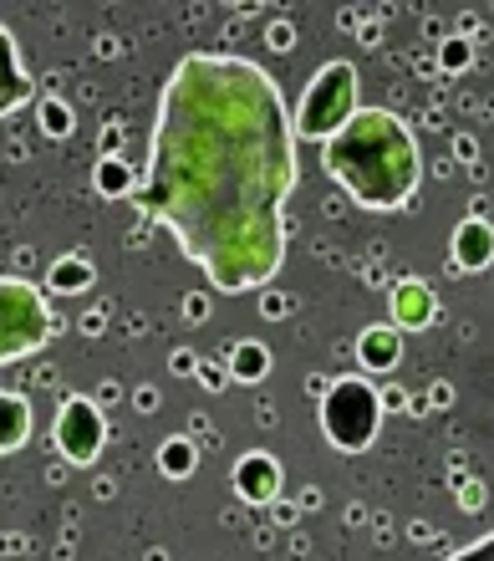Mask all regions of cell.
Masks as SVG:
<instances>
[{
	"mask_svg": "<svg viewBox=\"0 0 494 561\" xmlns=\"http://www.w3.org/2000/svg\"><path fill=\"white\" fill-rule=\"evenodd\" d=\"M102 439H107V428H102V414L92 409L88 399H67V403H61V419H57L61 455L77 459V465H88V459L102 455Z\"/></svg>",
	"mask_w": 494,
	"mask_h": 561,
	"instance_id": "cell-6",
	"label": "cell"
},
{
	"mask_svg": "<svg viewBox=\"0 0 494 561\" xmlns=\"http://www.w3.org/2000/svg\"><path fill=\"white\" fill-rule=\"evenodd\" d=\"M234 485H240V495H250V501H271V495H276V465L265 455L245 459V465L234 470Z\"/></svg>",
	"mask_w": 494,
	"mask_h": 561,
	"instance_id": "cell-10",
	"label": "cell"
},
{
	"mask_svg": "<svg viewBox=\"0 0 494 561\" xmlns=\"http://www.w3.org/2000/svg\"><path fill=\"white\" fill-rule=\"evenodd\" d=\"M51 337V307L31 280L0 276V363L31 357Z\"/></svg>",
	"mask_w": 494,
	"mask_h": 561,
	"instance_id": "cell-5",
	"label": "cell"
},
{
	"mask_svg": "<svg viewBox=\"0 0 494 561\" xmlns=\"http://www.w3.org/2000/svg\"><path fill=\"white\" fill-rule=\"evenodd\" d=\"M26 439H31V403L21 399V393H5V388H0V459L15 455Z\"/></svg>",
	"mask_w": 494,
	"mask_h": 561,
	"instance_id": "cell-9",
	"label": "cell"
},
{
	"mask_svg": "<svg viewBox=\"0 0 494 561\" xmlns=\"http://www.w3.org/2000/svg\"><path fill=\"white\" fill-rule=\"evenodd\" d=\"M357 353H363L367 368H393L398 363V337L393 332H367V337L357 342Z\"/></svg>",
	"mask_w": 494,
	"mask_h": 561,
	"instance_id": "cell-12",
	"label": "cell"
},
{
	"mask_svg": "<svg viewBox=\"0 0 494 561\" xmlns=\"http://www.w3.org/2000/svg\"><path fill=\"white\" fill-rule=\"evenodd\" d=\"M449 561H494V531H490V536H480L474 547H464L459 557H449Z\"/></svg>",
	"mask_w": 494,
	"mask_h": 561,
	"instance_id": "cell-13",
	"label": "cell"
},
{
	"mask_svg": "<svg viewBox=\"0 0 494 561\" xmlns=\"http://www.w3.org/2000/svg\"><path fill=\"white\" fill-rule=\"evenodd\" d=\"M26 98H31V77L21 72V57H15L11 31L0 26V118H5V113H15Z\"/></svg>",
	"mask_w": 494,
	"mask_h": 561,
	"instance_id": "cell-7",
	"label": "cell"
},
{
	"mask_svg": "<svg viewBox=\"0 0 494 561\" xmlns=\"http://www.w3.org/2000/svg\"><path fill=\"white\" fill-rule=\"evenodd\" d=\"M321 169L367 209H403L418 190V144L413 128L382 107H367L321 144Z\"/></svg>",
	"mask_w": 494,
	"mask_h": 561,
	"instance_id": "cell-2",
	"label": "cell"
},
{
	"mask_svg": "<svg viewBox=\"0 0 494 561\" xmlns=\"http://www.w3.org/2000/svg\"><path fill=\"white\" fill-rule=\"evenodd\" d=\"M296 123L276 77L245 57L194 51L169 72L138 190L148 220L219 291H255L286 255Z\"/></svg>",
	"mask_w": 494,
	"mask_h": 561,
	"instance_id": "cell-1",
	"label": "cell"
},
{
	"mask_svg": "<svg viewBox=\"0 0 494 561\" xmlns=\"http://www.w3.org/2000/svg\"><path fill=\"white\" fill-rule=\"evenodd\" d=\"M240 363H234V368L240 373H250V378H255V373H265V347H240Z\"/></svg>",
	"mask_w": 494,
	"mask_h": 561,
	"instance_id": "cell-14",
	"label": "cell"
},
{
	"mask_svg": "<svg viewBox=\"0 0 494 561\" xmlns=\"http://www.w3.org/2000/svg\"><path fill=\"white\" fill-rule=\"evenodd\" d=\"M352 118H357V72H352V61H326L301 98L296 138H321V144H326V138H336Z\"/></svg>",
	"mask_w": 494,
	"mask_h": 561,
	"instance_id": "cell-3",
	"label": "cell"
},
{
	"mask_svg": "<svg viewBox=\"0 0 494 561\" xmlns=\"http://www.w3.org/2000/svg\"><path fill=\"white\" fill-rule=\"evenodd\" d=\"M82 280H88V271H82V266H72V261H67V266L57 271V286H61V291H77Z\"/></svg>",
	"mask_w": 494,
	"mask_h": 561,
	"instance_id": "cell-15",
	"label": "cell"
},
{
	"mask_svg": "<svg viewBox=\"0 0 494 561\" xmlns=\"http://www.w3.org/2000/svg\"><path fill=\"white\" fill-rule=\"evenodd\" d=\"M494 261V230L480 220H469L459 236H453V266L459 271H484Z\"/></svg>",
	"mask_w": 494,
	"mask_h": 561,
	"instance_id": "cell-8",
	"label": "cell"
},
{
	"mask_svg": "<svg viewBox=\"0 0 494 561\" xmlns=\"http://www.w3.org/2000/svg\"><path fill=\"white\" fill-rule=\"evenodd\" d=\"M378 424H382V399L378 388L363 383V378H336L332 393L321 399V428L347 455H357V449L378 439Z\"/></svg>",
	"mask_w": 494,
	"mask_h": 561,
	"instance_id": "cell-4",
	"label": "cell"
},
{
	"mask_svg": "<svg viewBox=\"0 0 494 561\" xmlns=\"http://www.w3.org/2000/svg\"><path fill=\"white\" fill-rule=\"evenodd\" d=\"M393 311H398V322H403V327H428V322H434V296L407 280V286H398Z\"/></svg>",
	"mask_w": 494,
	"mask_h": 561,
	"instance_id": "cell-11",
	"label": "cell"
}]
</instances>
